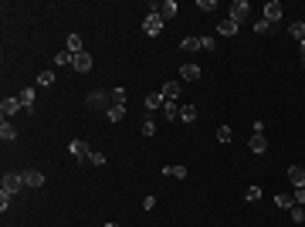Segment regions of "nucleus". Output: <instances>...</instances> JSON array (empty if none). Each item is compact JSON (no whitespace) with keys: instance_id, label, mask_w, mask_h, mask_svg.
Returning a JSON list of instances; mask_svg holds the SVG:
<instances>
[{"instance_id":"f257e3e1","label":"nucleus","mask_w":305,"mask_h":227,"mask_svg":"<svg viewBox=\"0 0 305 227\" xmlns=\"http://www.w3.org/2000/svg\"><path fill=\"white\" fill-rule=\"evenodd\" d=\"M85 105L105 115V112L112 109V92H109V88H95V92H88V98H85Z\"/></svg>"},{"instance_id":"f03ea898","label":"nucleus","mask_w":305,"mask_h":227,"mask_svg":"<svg viewBox=\"0 0 305 227\" xmlns=\"http://www.w3.org/2000/svg\"><path fill=\"white\" fill-rule=\"evenodd\" d=\"M163 24H166L163 14H159V10H150V14L143 17V34H146V38H156V34L163 31Z\"/></svg>"},{"instance_id":"7ed1b4c3","label":"nucleus","mask_w":305,"mask_h":227,"mask_svg":"<svg viewBox=\"0 0 305 227\" xmlns=\"http://www.w3.org/2000/svg\"><path fill=\"white\" fill-rule=\"evenodd\" d=\"M20 190H27L24 187V173H3V193H20Z\"/></svg>"},{"instance_id":"20e7f679","label":"nucleus","mask_w":305,"mask_h":227,"mask_svg":"<svg viewBox=\"0 0 305 227\" xmlns=\"http://www.w3.org/2000/svg\"><path fill=\"white\" fill-rule=\"evenodd\" d=\"M248 17H251V7H248V0H234V3H230V20L241 27Z\"/></svg>"},{"instance_id":"39448f33","label":"nucleus","mask_w":305,"mask_h":227,"mask_svg":"<svg viewBox=\"0 0 305 227\" xmlns=\"http://www.w3.org/2000/svg\"><path fill=\"white\" fill-rule=\"evenodd\" d=\"M20 109H24V105H20V98H17V95H7V98L0 102V115H3V119H10V115H17Z\"/></svg>"},{"instance_id":"423d86ee","label":"nucleus","mask_w":305,"mask_h":227,"mask_svg":"<svg viewBox=\"0 0 305 227\" xmlns=\"http://www.w3.org/2000/svg\"><path fill=\"white\" fill-rule=\"evenodd\" d=\"M68 150H72V156H75L78 163H88V156H92V150H88V143H85V139H72V143H68Z\"/></svg>"},{"instance_id":"0eeeda50","label":"nucleus","mask_w":305,"mask_h":227,"mask_svg":"<svg viewBox=\"0 0 305 227\" xmlns=\"http://www.w3.org/2000/svg\"><path fill=\"white\" fill-rule=\"evenodd\" d=\"M72 68H75L78 75H88V72L95 68V61H92V55H88V51H81V55H75V61H72Z\"/></svg>"},{"instance_id":"6e6552de","label":"nucleus","mask_w":305,"mask_h":227,"mask_svg":"<svg viewBox=\"0 0 305 227\" xmlns=\"http://www.w3.org/2000/svg\"><path fill=\"white\" fill-rule=\"evenodd\" d=\"M180 88H183V81L176 78V81H163V88H159V92H163V98H166V102H176V98H180Z\"/></svg>"},{"instance_id":"1a4fd4ad","label":"nucleus","mask_w":305,"mask_h":227,"mask_svg":"<svg viewBox=\"0 0 305 227\" xmlns=\"http://www.w3.org/2000/svg\"><path fill=\"white\" fill-rule=\"evenodd\" d=\"M24 187H27V190L44 187V173H38V170H24Z\"/></svg>"},{"instance_id":"9d476101","label":"nucleus","mask_w":305,"mask_h":227,"mask_svg":"<svg viewBox=\"0 0 305 227\" xmlns=\"http://www.w3.org/2000/svg\"><path fill=\"white\" fill-rule=\"evenodd\" d=\"M200 75H204L200 65H183V68H180V81H197Z\"/></svg>"},{"instance_id":"9b49d317","label":"nucleus","mask_w":305,"mask_h":227,"mask_svg":"<svg viewBox=\"0 0 305 227\" xmlns=\"http://www.w3.org/2000/svg\"><path fill=\"white\" fill-rule=\"evenodd\" d=\"M265 20H271V24L282 20V3H278V0H268V3H265Z\"/></svg>"},{"instance_id":"f8f14e48","label":"nucleus","mask_w":305,"mask_h":227,"mask_svg":"<svg viewBox=\"0 0 305 227\" xmlns=\"http://www.w3.org/2000/svg\"><path fill=\"white\" fill-rule=\"evenodd\" d=\"M0 139H3V143H14V139H17V126H14L10 119L0 122Z\"/></svg>"},{"instance_id":"ddd939ff","label":"nucleus","mask_w":305,"mask_h":227,"mask_svg":"<svg viewBox=\"0 0 305 227\" xmlns=\"http://www.w3.org/2000/svg\"><path fill=\"white\" fill-rule=\"evenodd\" d=\"M248 146H251V152H254V156H261V152L268 150V139H265V132H254Z\"/></svg>"},{"instance_id":"4468645a","label":"nucleus","mask_w":305,"mask_h":227,"mask_svg":"<svg viewBox=\"0 0 305 227\" xmlns=\"http://www.w3.org/2000/svg\"><path fill=\"white\" fill-rule=\"evenodd\" d=\"M237 31H241V27H237V24H234V20H230V17H224V20H221V24H217V34H221V38H234V34H237Z\"/></svg>"},{"instance_id":"2eb2a0df","label":"nucleus","mask_w":305,"mask_h":227,"mask_svg":"<svg viewBox=\"0 0 305 227\" xmlns=\"http://www.w3.org/2000/svg\"><path fill=\"white\" fill-rule=\"evenodd\" d=\"M65 51H68V55H81V51H85V44H81V38H78V34H68Z\"/></svg>"},{"instance_id":"dca6fc26","label":"nucleus","mask_w":305,"mask_h":227,"mask_svg":"<svg viewBox=\"0 0 305 227\" xmlns=\"http://www.w3.org/2000/svg\"><path fill=\"white\" fill-rule=\"evenodd\" d=\"M176 10H180V7H176V0H163V3H159L163 20H173V17H176Z\"/></svg>"},{"instance_id":"f3484780","label":"nucleus","mask_w":305,"mask_h":227,"mask_svg":"<svg viewBox=\"0 0 305 227\" xmlns=\"http://www.w3.org/2000/svg\"><path fill=\"white\" fill-rule=\"evenodd\" d=\"M105 119H109V122H122V119H126V105H119V102H112V109L105 112Z\"/></svg>"},{"instance_id":"a211bd4d","label":"nucleus","mask_w":305,"mask_h":227,"mask_svg":"<svg viewBox=\"0 0 305 227\" xmlns=\"http://www.w3.org/2000/svg\"><path fill=\"white\" fill-rule=\"evenodd\" d=\"M288 180H292V187H305V170L302 166H288Z\"/></svg>"},{"instance_id":"6ab92c4d","label":"nucleus","mask_w":305,"mask_h":227,"mask_svg":"<svg viewBox=\"0 0 305 227\" xmlns=\"http://www.w3.org/2000/svg\"><path fill=\"white\" fill-rule=\"evenodd\" d=\"M163 102H166V98H163V92H150V95H146V109H150V112L163 109Z\"/></svg>"},{"instance_id":"aec40b11","label":"nucleus","mask_w":305,"mask_h":227,"mask_svg":"<svg viewBox=\"0 0 305 227\" xmlns=\"http://www.w3.org/2000/svg\"><path fill=\"white\" fill-rule=\"evenodd\" d=\"M288 34L302 44V41H305V20H292V24H288Z\"/></svg>"},{"instance_id":"412c9836","label":"nucleus","mask_w":305,"mask_h":227,"mask_svg":"<svg viewBox=\"0 0 305 227\" xmlns=\"http://www.w3.org/2000/svg\"><path fill=\"white\" fill-rule=\"evenodd\" d=\"M180 51H187V55L204 51V48H200V38H183V41H180Z\"/></svg>"},{"instance_id":"4be33fe9","label":"nucleus","mask_w":305,"mask_h":227,"mask_svg":"<svg viewBox=\"0 0 305 227\" xmlns=\"http://www.w3.org/2000/svg\"><path fill=\"white\" fill-rule=\"evenodd\" d=\"M159 112H163V119H170V122H173V119H180V105H176V102H163V109H159Z\"/></svg>"},{"instance_id":"5701e85b","label":"nucleus","mask_w":305,"mask_h":227,"mask_svg":"<svg viewBox=\"0 0 305 227\" xmlns=\"http://www.w3.org/2000/svg\"><path fill=\"white\" fill-rule=\"evenodd\" d=\"M275 207H278V210H292V207H295V197H292V193H278V197H275Z\"/></svg>"},{"instance_id":"b1692460","label":"nucleus","mask_w":305,"mask_h":227,"mask_svg":"<svg viewBox=\"0 0 305 227\" xmlns=\"http://www.w3.org/2000/svg\"><path fill=\"white\" fill-rule=\"evenodd\" d=\"M72 61H75V55H68L65 48H61V51L55 55V65H58V68H72Z\"/></svg>"},{"instance_id":"393cba45","label":"nucleus","mask_w":305,"mask_h":227,"mask_svg":"<svg viewBox=\"0 0 305 227\" xmlns=\"http://www.w3.org/2000/svg\"><path fill=\"white\" fill-rule=\"evenodd\" d=\"M180 122H197V105H180Z\"/></svg>"},{"instance_id":"a878e982","label":"nucleus","mask_w":305,"mask_h":227,"mask_svg":"<svg viewBox=\"0 0 305 227\" xmlns=\"http://www.w3.org/2000/svg\"><path fill=\"white\" fill-rule=\"evenodd\" d=\"M163 173H166V176H173V180H187V173H190V170H187V166H180V163H176V166H166V170H163Z\"/></svg>"},{"instance_id":"bb28decb","label":"nucleus","mask_w":305,"mask_h":227,"mask_svg":"<svg viewBox=\"0 0 305 227\" xmlns=\"http://www.w3.org/2000/svg\"><path fill=\"white\" fill-rule=\"evenodd\" d=\"M109 92H112V102H119V105L129 102V92H126V88H109Z\"/></svg>"},{"instance_id":"cd10ccee","label":"nucleus","mask_w":305,"mask_h":227,"mask_svg":"<svg viewBox=\"0 0 305 227\" xmlns=\"http://www.w3.org/2000/svg\"><path fill=\"white\" fill-rule=\"evenodd\" d=\"M17 98H20V105H24V109H31V105H34V88H24Z\"/></svg>"},{"instance_id":"c85d7f7f","label":"nucleus","mask_w":305,"mask_h":227,"mask_svg":"<svg viewBox=\"0 0 305 227\" xmlns=\"http://www.w3.org/2000/svg\"><path fill=\"white\" fill-rule=\"evenodd\" d=\"M244 200H248V204H254V200H261V187H254V183H251V187L244 190Z\"/></svg>"},{"instance_id":"c756f323","label":"nucleus","mask_w":305,"mask_h":227,"mask_svg":"<svg viewBox=\"0 0 305 227\" xmlns=\"http://www.w3.org/2000/svg\"><path fill=\"white\" fill-rule=\"evenodd\" d=\"M288 217H292V224H302V221H305V207H299V204H295V207L288 210Z\"/></svg>"},{"instance_id":"7c9ffc66","label":"nucleus","mask_w":305,"mask_h":227,"mask_svg":"<svg viewBox=\"0 0 305 227\" xmlns=\"http://www.w3.org/2000/svg\"><path fill=\"white\" fill-rule=\"evenodd\" d=\"M271 27H275V24H271V20H265V17H261V20H254V34H268Z\"/></svg>"},{"instance_id":"2f4dec72","label":"nucleus","mask_w":305,"mask_h":227,"mask_svg":"<svg viewBox=\"0 0 305 227\" xmlns=\"http://www.w3.org/2000/svg\"><path fill=\"white\" fill-rule=\"evenodd\" d=\"M38 85H41V88L55 85V72H41V75H38Z\"/></svg>"},{"instance_id":"473e14b6","label":"nucleus","mask_w":305,"mask_h":227,"mask_svg":"<svg viewBox=\"0 0 305 227\" xmlns=\"http://www.w3.org/2000/svg\"><path fill=\"white\" fill-rule=\"evenodd\" d=\"M88 163H92V166H102V163H105V152L92 150V156H88Z\"/></svg>"},{"instance_id":"72a5a7b5","label":"nucleus","mask_w":305,"mask_h":227,"mask_svg":"<svg viewBox=\"0 0 305 227\" xmlns=\"http://www.w3.org/2000/svg\"><path fill=\"white\" fill-rule=\"evenodd\" d=\"M197 10H207L210 14V10H217V3L214 0H197Z\"/></svg>"},{"instance_id":"f704fd0d","label":"nucleus","mask_w":305,"mask_h":227,"mask_svg":"<svg viewBox=\"0 0 305 227\" xmlns=\"http://www.w3.org/2000/svg\"><path fill=\"white\" fill-rule=\"evenodd\" d=\"M230 136H234V132H230L228 126H221V129H217V139H221V143H230Z\"/></svg>"},{"instance_id":"c9c22d12","label":"nucleus","mask_w":305,"mask_h":227,"mask_svg":"<svg viewBox=\"0 0 305 227\" xmlns=\"http://www.w3.org/2000/svg\"><path fill=\"white\" fill-rule=\"evenodd\" d=\"M143 136H156V122H152V119L143 122Z\"/></svg>"},{"instance_id":"e433bc0d","label":"nucleus","mask_w":305,"mask_h":227,"mask_svg":"<svg viewBox=\"0 0 305 227\" xmlns=\"http://www.w3.org/2000/svg\"><path fill=\"white\" fill-rule=\"evenodd\" d=\"M292 197H295V204H299V207H305V187H295V193H292Z\"/></svg>"},{"instance_id":"4c0bfd02","label":"nucleus","mask_w":305,"mask_h":227,"mask_svg":"<svg viewBox=\"0 0 305 227\" xmlns=\"http://www.w3.org/2000/svg\"><path fill=\"white\" fill-rule=\"evenodd\" d=\"M200 48H204V51H214L217 41H214V38H200Z\"/></svg>"},{"instance_id":"58836bf2","label":"nucleus","mask_w":305,"mask_h":227,"mask_svg":"<svg viewBox=\"0 0 305 227\" xmlns=\"http://www.w3.org/2000/svg\"><path fill=\"white\" fill-rule=\"evenodd\" d=\"M0 210H3V214L10 210V193H3V190H0Z\"/></svg>"},{"instance_id":"ea45409f","label":"nucleus","mask_w":305,"mask_h":227,"mask_svg":"<svg viewBox=\"0 0 305 227\" xmlns=\"http://www.w3.org/2000/svg\"><path fill=\"white\" fill-rule=\"evenodd\" d=\"M102 227H119V224H115V221H109V224H102Z\"/></svg>"}]
</instances>
